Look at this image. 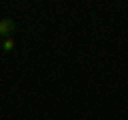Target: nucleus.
Here are the masks:
<instances>
[{"label":"nucleus","mask_w":128,"mask_h":120,"mask_svg":"<svg viewBox=\"0 0 128 120\" xmlns=\"http://www.w3.org/2000/svg\"><path fill=\"white\" fill-rule=\"evenodd\" d=\"M0 45H2V39H0Z\"/></svg>","instance_id":"7ed1b4c3"},{"label":"nucleus","mask_w":128,"mask_h":120,"mask_svg":"<svg viewBox=\"0 0 128 120\" xmlns=\"http://www.w3.org/2000/svg\"><path fill=\"white\" fill-rule=\"evenodd\" d=\"M2 51H4V54H9V51H13V47H15V41H13V37L11 39H2Z\"/></svg>","instance_id":"f03ea898"},{"label":"nucleus","mask_w":128,"mask_h":120,"mask_svg":"<svg viewBox=\"0 0 128 120\" xmlns=\"http://www.w3.org/2000/svg\"><path fill=\"white\" fill-rule=\"evenodd\" d=\"M15 30H17V24L13 19H9V17L0 19V39H11Z\"/></svg>","instance_id":"f257e3e1"}]
</instances>
